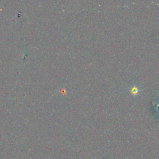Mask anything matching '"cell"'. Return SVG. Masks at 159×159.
<instances>
[{"label":"cell","instance_id":"1","mask_svg":"<svg viewBox=\"0 0 159 159\" xmlns=\"http://www.w3.org/2000/svg\"><path fill=\"white\" fill-rule=\"evenodd\" d=\"M130 90L131 93H132V94H137L139 93V91H140L139 88L137 86H132L130 88Z\"/></svg>","mask_w":159,"mask_h":159}]
</instances>
